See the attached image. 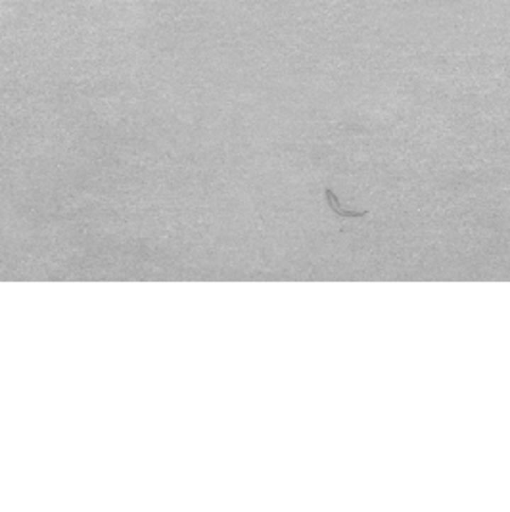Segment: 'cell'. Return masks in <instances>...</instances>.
Returning a JSON list of instances; mask_svg holds the SVG:
<instances>
[{"instance_id":"obj_1","label":"cell","mask_w":510,"mask_h":512,"mask_svg":"<svg viewBox=\"0 0 510 512\" xmlns=\"http://www.w3.org/2000/svg\"><path fill=\"white\" fill-rule=\"evenodd\" d=\"M324 194H326V200H328L332 211H334L336 215H340V217H365V215L368 213V211H348V209H343L342 206L338 204V198L334 196L332 189H326Z\"/></svg>"}]
</instances>
